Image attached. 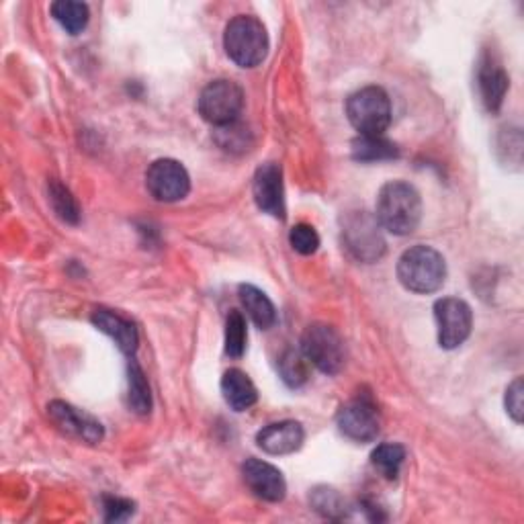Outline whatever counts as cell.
I'll return each mask as SVG.
<instances>
[{
	"label": "cell",
	"mask_w": 524,
	"mask_h": 524,
	"mask_svg": "<svg viewBox=\"0 0 524 524\" xmlns=\"http://www.w3.org/2000/svg\"><path fill=\"white\" fill-rule=\"evenodd\" d=\"M242 475H244L246 486L260 500L281 502L285 498V494H287V484H285L283 473L275 465H271L267 461L248 459L242 465Z\"/></svg>",
	"instance_id": "4fadbf2b"
},
{
	"label": "cell",
	"mask_w": 524,
	"mask_h": 524,
	"mask_svg": "<svg viewBox=\"0 0 524 524\" xmlns=\"http://www.w3.org/2000/svg\"><path fill=\"white\" fill-rule=\"evenodd\" d=\"M301 353L322 373L334 375L344 365V342L340 334L326 324H314L301 336Z\"/></svg>",
	"instance_id": "8992f818"
},
{
	"label": "cell",
	"mask_w": 524,
	"mask_h": 524,
	"mask_svg": "<svg viewBox=\"0 0 524 524\" xmlns=\"http://www.w3.org/2000/svg\"><path fill=\"white\" fill-rule=\"evenodd\" d=\"M338 430L355 443H371L377 439L381 422L377 408L369 400H353L340 408L336 416Z\"/></svg>",
	"instance_id": "8fae6325"
},
{
	"label": "cell",
	"mask_w": 524,
	"mask_h": 524,
	"mask_svg": "<svg viewBox=\"0 0 524 524\" xmlns=\"http://www.w3.org/2000/svg\"><path fill=\"white\" fill-rule=\"evenodd\" d=\"M244 107V93L232 80H213L201 91L199 113L201 117L215 125L226 127L238 121Z\"/></svg>",
	"instance_id": "5b68a950"
},
{
	"label": "cell",
	"mask_w": 524,
	"mask_h": 524,
	"mask_svg": "<svg viewBox=\"0 0 524 524\" xmlns=\"http://www.w3.org/2000/svg\"><path fill=\"white\" fill-rule=\"evenodd\" d=\"M281 377L289 387H301L310 379V361L303 353L287 351L281 359Z\"/></svg>",
	"instance_id": "d4e9b609"
},
{
	"label": "cell",
	"mask_w": 524,
	"mask_h": 524,
	"mask_svg": "<svg viewBox=\"0 0 524 524\" xmlns=\"http://www.w3.org/2000/svg\"><path fill=\"white\" fill-rule=\"evenodd\" d=\"M314 506L318 512H322L328 518H342L346 514V504L344 500L338 496L336 490L324 488V490H316L314 492Z\"/></svg>",
	"instance_id": "4316f807"
},
{
	"label": "cell",
	"mask_w": 524,
	"mask_h": 524,
	"mask_svg": "<svg viewBox=\"0 0 524 524\" xmlns=\"http://www.w3.org/2000/svg\"><path fill=\"white\" fill-rule=\"evenodd\" d=\"M93 324L119 346L121 353L131 357L138 351L140 336H138L136 326L131 324L129 320H125L119 314H113L109 310H97L93 314Z\"/></svg>",
	"instance_id": "2e32d148"
},
{
	"label": "cell",
	"mask_w": 524,
	"mask_h": 524,
	"mask_svg": "<svg viewBox=\"0 0 524 524\" xmlns=\"http://www.w3.org/2000/svg\"><path fill=\"white\" fill-rule=\"evenodd\" d=\"M342 238L348 252L361 262H375L385 252V240L381 236V226L377 217L365 211L353 213L348 217L342 230Z\"/></svg>",
	"instance_id": "52a82bcc"
},
{
	"label": "cell",
	"mask_w": 524,
	"mask_h": 524,
	"mask_svg": "<svg viewBox=\"0 0 524 524\" xmlns=\"http://www.w3.org/2000/svg\"><path fill=\"white\" fill-rule=\"evenodd\" d=\"M224 48L240 68H254L267 58L269 35L256 17L240 15L232 19L224 33Z\"/></svg>",
	"instance_id": "3957f363"
},
{
	"label": "cell",
	"mask_w": 524,
	"mask_h": 524,
	"mask_svg": "<svg viewBox=\"0 0 524 524\" xmlns=\"http://www.w3.org/2000/svg\"><path fill=\"white\" fill-rule=\"evenodd\" d=\"M289 242H291L293 250L303 254V256H310L320 248V236L308 224H297L289 234Z\"/></svg>",
	"instance_id": "484cf974"
},
{
	"label": "cell",
	"mask_w": 524,
	"mask_h": 524,
	"mask_svg": "<svg viewBox=\"0 0 524 524\" xmlns=\"http://www.w3.org/2000/svg\"><path fill=\"white\" fill-rule=\"evenodd\" d=\"M447 277L445 258L430 246H412L400 256L398 279L412 293L439 291Z\"/></svg>",
	"instance_id": "7a4b0ae2"
},
{
	"label": "cell",
	"mask_w": 524,
	"mask_h": 524,
	"mask_svg": "<svg viewBox=\"0 0 524 524\" xmlns=\"http://www.w3.org/2000/svg\"><path fill=\"white\" fill-rule=\"evenodd\" d=\"M522 398H524V383H522V379L518 377V379H514L512 385L506 389V400H504L506 412L512 416V420H514L516 424L522 422V414H524V402H522Z\"/></svg>",
	"instance_id": "83f0119b"
},
{
	"label": "cell",
	"mask_w": 524,
	"mask_h": 524,
	"mask_svg": "<svg viewBox=\"0 0 524 524\" xmlns=\"http://www.w3.org/2000/svg\"><path fill=\"white\" fill-rule=\"evenodd\" d=\"M54 19L70 33L78 35L86 25H89V7L84 3H76V0H58L52 5Z\"/></svg>",
	"instance_id": "44dd1931"
},
{
	"label": "cell",
	"mask_w": 524,
	"mask_h": 524,
	"mask_svg": "<svg viewBox=\"0 0 524 524\" xmlns=\"http://www.w3.org/2000/svg\"><path fill=\"white\" fill-rule=\"evenodd\" d=\"M48 193H50V203H52V207H54V211H56L60 220L66 222V224H78L80 207H78L76 199L72 197V193L58 181H52L48 185Z\"/></svg>",
	"instance_id": "603a6c76"
},
{
	"label": "cell",
	"mask_w": 524,
	"mask_h": 524,
	"mask_svg": "<svg viewBox=\"0 0 524 524\" xmlns=\"http://www.w3.org/2000/svg\"><path fill=\"white\" fill-rule=\"evenodd\" d=\"M146 187L156 201L174 203L181 201L191 191V179L187 168L170 158L156 160L146 172Z\"/></svg>",
	"instance_id": "9c48e42d"
},
{
	"label": "cell",
	"mask_w": 524,
	"mask_h": 524,
	"mask_svg": "<svg viewBox=\"0 0 524 524\" xmlns=\"http://www.w3.org/2000/svg\"><path fill=\"white\" fill-rule=\"evenodd\" d=\"M240 301L244 305L246 314L250 320L260 328V330H269L277 322V310L273 301L267 297V293H262L254 285H240Z\"/></svg>",
	"instance_id": "ac0fdd59"
},
{
	"label": "cell",
	"mask_w": 524,
	"mask_h": 524,
	"mask_svg": "<svg viewBox=\"0 0 524 524\" xmlns=\"http://www.w3.org/2000/svg\"><path fill=\"white\" fill-rule=\"evenodd\" d=\"M346 115L361 136H383L391 123V101L379 86H365L348 99Z\"/></svg>",
	"instance_id": "277c9868"
},
{
	"label": "cell",
	"mask_w": 524,
	"mask_h": 524,
	"mask_svg": "<svg viewBox=\"0 0 524 524\" xmlns=\"http://www.w3.org/2000/svg\"><path fill=\"white\" fill-rule=\"evenodd\" d=\"M48 416L58 426V430H62L70 439H76L86 445H97L103 441L101 422L91 414H86L84 410L56 400L48 406Z\"/></svg>",
	"instance_id": "30bf717a"
},
{
	"label": "cell",
	"mask_w": 524,
	"mask_h": 524,
	"mask_svg": "<svg viewBox=\"0 0 524 524\" xmlns=\"http://www.w3.org/2000/svg\"><path fill=\"white\" fill-rule=\"evenodd\" d=\"M375 217L383 230L396 236H408L422 220V199L412 185L391 181L379 191Z\"/></svg>",
	"instance_id": "6da1fadb"
},
{
	"label": "cell",
	"mask_w": 524,
	"mask_h": 524,
	"mask_svg": "<svg viewBox=\"0 0 524 524\" xmlns=\"http://www.w3.org/2000/svg\"><path fill=\"white\" fill-rule=\"evenodd\" d=\"M398 146L383 136H361L353 142V156L361 162H379L398 158Z\"/></svg>",
	"instance_id": "ffe728a7"
},
{
	"label": "cell",
	"mask_w": 524,
	"mask_h": 524,
	"mask_svg": "<svg viewBox=\"0 0 524 524\" xmlns=\"http://www.w3.org/2000/svg\"><path fill=\"white\" fill-rule=\"evenodd\" d=\"M127 400H129V408L136 414L140 416L150 414L152 410L150 385L142 367L136 361H131L127 367Z\"/></svg>",
	"instance_id": "d6986e66"
},
{
	"label": "cell",
	"mask_w": 524,
	"mask_h": 524,
	"mask_svg": "<svg viewBox=\"0 0 524 524\" xmlns=\"http://www.w3.org/2000/svg\"><path fill=\"white\" fill-rule=\"evenodd\" d=\"M406 459V449L398 443H385L379 445L373 455H371V463L373 467L385 477V479H396L400 475V469L404 465Z\"/></svg>",
	"instance_id": "7402d4cb"
},
{
	"label": "cell",
	"mask_w": 524,
	"mask_h": 524,
	"mask_svg": "<svg viewBox=\"0 0 524 524\" xmlns=\"http://www.w3.org/2000/svg\"><path fill=\"white\" fill-rule=\"evenodd\" d=\"M479 82V93H482V99L490 111H498L504 103V97L508 93V74L502 68V64L494 56H486L482 60V66H479L477 74Z\"/></svg>",
	"instance_id": "9a60e30c"
},
{
	"label": "cell",
	"mask_w": 524,
	"mask_h": 524,
	"mask_svg": "<svg viewBox=\"0 0 524 524\" xmlns=\"http://www.w3.org/2000/svg\"><path fill=\"white\" fill-rule=\"evenodd\" d=\"M254 201L260 211L283 220L285 217V189H283V170L279 164H262L252 183Z\"/></svg>",
	"instance_id": "7c38bea8"
},
{
	"label": "cell",
	"mask_w": 524,
	"mask_h": 524,
	"mask_svg": "<svg viewBox=\"0 0 524 524\" xmlns=\"http://www.w3.org/2000/svg\"><path fill=\"white\" fill-rule=\"evenodd\" d=\"M303 428L295 420H283L262 428L256 434L258 447L269 455H291L303 445Z\"/></svg>",
	"instance_id": "5bb4252c"
},
{
	"label": "cell",
	"mask_w": 524,
	"mask_h": 524,
	"mask_svg": "<svg viewBox=\"0 0 524 524\" xmlns=\"http://www.w3.org/2000/svg\"><path fill=\"white\" fill-rule=\"evenodd\" d=\"M436 328H439V344L447 351L459 348L471 334L473 314L471 308L457 297H443L434 303Z\"/></svg>",
	"instance_id": "ba28073f"
},
{
	"label": "cell",
	"mask_w": 524,
	"mask_h": 524,
	"mask_svg": "<svg viewBox=\"0 0 524 524\" xmlns=\"http://www.w3.org/2000/svg\"><path fill=\"white\" fill-rule=\"evenodd\" d=\"M222 393L226 404L236 412H244L252 408L258 400V391L252 379L240 369H230L222 377Z\"/></svg>",
	"instance_id": "e0dca14e"
},
{
	"label": "cell",
	"mask_w": 524,
	"mask_h": 524,
	"mask_svg": "<svg viewBox=\"0 0 524 524\" xmlns=\"http://www.w3.org/2000/svg\"><path fill=\"white\" fill-rule=\"evenodd\" d=\"M246 320L242 312L232 310L226 318V355L232 359H240L246 351Z\"/></svg>",
	"instance_id": "cb8c5ba5"
},
{
	"label": "cell",
	"mask_w": 524,
	"mask_h": 524,
	"mask_svg": "<svg viewBox=\"0 0 524 524\" xmlns=\"http://www.w3.org/2000/svg\"><path fill=\"white\" fill-rule=\"evenodd\" d=\"M103 508H105V520H109V522H123L131 514H134L136 506H134V502H129V500L107 496V498H103Z\"/></svg>",
	"instance_id": "f1b7e54d"
}]
</instances>
